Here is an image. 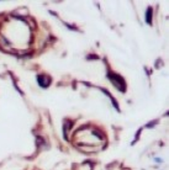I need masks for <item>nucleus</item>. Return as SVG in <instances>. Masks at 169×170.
<instances>
[{"mask_svg": "<svg viewBox=\"0 0 169 170\" xmlns=\"http://www.w3.org/2000/svg\"><path fill=\"white\" fill-rule=\"evenodd\" d=\"M107 78L111 80V83L114 84L120 91H125L126 90V83H125V80L121 78V77H119L117 74H114V73H109L107 74Z\"/></svg>", "mask_w": 169, "mask_h": 170, "instance_id": "f257e3e1", "label": "nucleus"}, {"mask_svg": "<svg viewBox=\"0 0 169 170\" xmlns=\"http://www.w3.org/2000/svg\"><path fill=\"white\" fill-rule=\"evenodd\" d=\"M146 22H147L148 25H151V24H152V8H148V9H147Z\"/></svg>", "mask_w": 169, "mask_h": 170, "instance_id": "7ed1b4c3", "label": "nucleus"}, {"mask_svg": "<svg viewBox=\"0 0 169 170\" xmlns=\"http://www.w3.org/2000/svg\"><path fill=\"white\" fill-rule=\"evenodd\" d=\"M37 82H39V84L42 86V88H47L49 84H51V78L47 77V75H37Z\"/></svg>", "mask_w": 169, "mask_h": 170, "instance_id": "f03ea898", "label": "nucleus"}]
</instances>
